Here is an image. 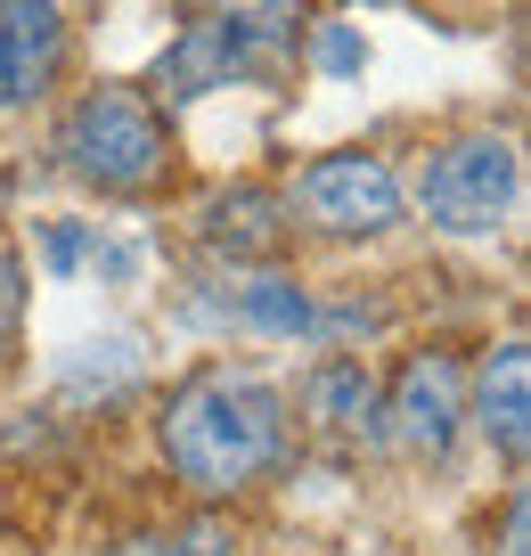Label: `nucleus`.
I'll return each mask as SVG.
<instances>
[{"label": "nucleus", "instance_id": "f257e3e1", "mask_svg": "<svg viewBox=\"0 0 531 556\" xmlns=\"http://www.w3.org/2000/svg\"><path fill=\"white\" fill-rule=\"evenodd\" d=\"M278 451H287V401L245 368H197L164 401V458L205 500L245 491L262 467H278Z\"/></svg>", "mask_w": 531, "mask_h": 556}, {"label": "nucleus", "instance_id": "f03ea898", "mask_svg": "<svg viewBox=\"0 0 531 556\" xmlns=\"http://www.w3.org/2000/svg\"><path fill=\"white\" fill-rule=\"evenodd\" d=\"M58 156H66V173H83L90 189H115V197H139L164 180L172 148H164V123H155V106L139 99V90L123 83H99L74 99L66 131H58Z\"/></svg>", "mask_w": 531, "mask_h": 556}, {"label": "nucleus", "instance_id": "7ed1b4c3", "mask_svg": "<svg viewBox=\"0 0 531 556\" xmlns=\"http://www.w3.org/2000/svg\"><path fill=\"white\" fill-rule=\"evenodd\" d=\"M515 189H523L515 139L475 131V139H450L442 156L426 164V180H417V205H426V222L450 229V238H491V229L515 213Z\"/></svg>", "mask_w": 531, "mask_h": 556}, {"label": "nucleus", "instance_id": "20e7f679", "mask_svg": "<svg viewBox=\"0 0 531 556\" xmlns=\"http://www.w3.org/2000/svg\"><path fill=\"white\" fill-rule=\"evenodd\" d=\"M294 205L319 229H336V238H377V229L401 222V180H393V164L368 156V148H336V156H319L294 180Z\"/></svg>", "mask_w": 531, "mask_h": 556}, {"label": "nucleus", "instance_id": "39448f33", "mask_svg": "<svg viewBox=\"0 0 531 556\" xmlns=\"http://www.w3.org/2000/svg\"><path fill=\"white\" fill-rule=\"evenodd\" d=\"M66 66V9L58 0H0V115L34 106Z\"/></svg>", "mask_w": 531, "mask_h": 556}, {"label": "nucleus", "instance_id": "423d86ee", "mask_svg": "<svg viewBox=\"0 0 531 556\" xmlns=\"http://www.w3.org/2000/svg\"><path fill=\"white\" fill-rule=\"evenodd\" d=\"M393 426L384 434L401 442V451H417V458H450V442H458V417H466V401H458V361L450 352H426V361H409V377H401V393H393Z\"/></svg>", "mask_w": 531, "mask_h": 556}, {"label": "nucleus", "instance_id": "0eeeda50", "mask_svg": "<svg viewBox=\"0 0 531 556\" xmlns=\"http://www.w3.org/2000/svg\"><path fill=\"white\" fill-rule=\"evenodd\" d=\"M238 74H262V58L245 50L229 25L197 17V25H180V41L164 50V66H155V90H164V99H205V90H229Z\"/></svg>", "mask_w": 531, "mask_h": 556}, {"label": "nucleus", "instance_id": "6e6552de", "mask_svg": "<svg viewBox=\"0 0 531 556\" xmlns=\"http://www.w3.org/2000/svg\"><path fill=\"white\" fill-rule=\"evenodd\" d=\"M475 426L498 458H523L531 442V352L523 344H498L475 377Z\"/></svg>", "mask_w": 531, "mask_h": 556}, {"label": "nucleus", "instance_id": "1a4fd4ad", "mask_svg": "<svg viewBox=\"0 0 531 556\" xmlns=\"http://www.w3.org/2000/svg\"><path fill=\"white\" fill-rule=\"evenodd\" d=\"M197 229H205V245L213 254H229V262H245V254H278L287 245V197H270V189H222L205 213H197Z\"/></svg>", "mask_w": 531, "mask_h": 556}, {"label": "nucleus", "instance_id": "9d476101", "mask_svg": "<svg viewBox=\"0 0 531 556\" xmlns=\"http://www.w3.org/2000/svg\"><path fill=\"white\" fill-rule=\"evenodd\" d=\"M311 417H319L327 434H361V442H377V434H384L377 377H368L361 361H327L319 377H311Z\"/></svg>", "mask_w": 531, "mask_h": 556}, {"label": "nucleus", "instance_id": "9b49d317", "mask_svg": "<svg viewBox=\"0 0 531 556\" xmlns=\"http://www.w3.org/2000/svg\"><path fill=\"white\" fill-rule=\"evenodd\" d=\"M197 17L229 25V34L245 41V50L270 66L278 50H294V34H303V17H294V0H197Z\"/></svg>", "mask_w": 531, "mask_h": 556}, {"label": "nucleus", "instance_id": "f8f14e48", "mask_svg": "<svg viewBox=\"0 0 531 556\" xmlns=\"http://www.w3.org/2000/svg\"><path fill=\"white\" fill-rule=\"evenodd\" d=\"M238 319H245V328H262V336H303L311 328V303H303L294 278L262 270V278H238Z\"/></svg>", "mask_w": 531, "mask_h": 556}, {"label": "nucleus", "instance_id": "ddd939ff", "mask_svg": "<svg viewBox=\"0 0 531 556\" xmlns=\"http://www.w3.org/2000/svg\"><path fill=\"white\" fill-rule=\"evenodd\" d=\"M99 245H106V238H90V229H74V222H50L41 254H50V270L66 278V270H83V262H99Z\"/></svg>", "mask_w": 531, "mask_h": 556}, {"label": "nucleus", "instance_id": "4468645a", "mask_svg": "<svg viewBox=\"0 0 531 556\" xmlns=\"http://www.w3.org/2000/svg\"><path fill=\"white\" fill-rule=\"evenodd\" d=\"M361 66H368L361 25H327V34H319V74H361Z\"/></svg>", "mask_w": 531, "mask_h": 556}, {"label": "nucleus", "instance_id": "2eb2a0df", "mask_svg": "<svg viewBox=\"0 0 531 556\" xmlns=\"http://www.w3.org/2000/svg\"><path fill=\"white\" fill-rule=\"evenodd\" d=\"M17 312H25V270H17V254H0V344L17 336Z\"/></svg>", "mask_w": 531, "mask_h": 556}, {"label": "nucleus", "instance_id": "dca6fc26", "mask_svg": "<svg viewBox=\"0 0 531 556\" xmlns=\"http://www.w3.org/2000/svg\"><path fill=\"white\" fill-rule=\"evenodd\" d=\"M498 556H523V491L507 500V548H498Z\"/></svg>", "mask_w": 531, "mask_h": 556}, {"label": "nucleus", "instance_id": "f3484780", "mask_svg": "<svg viewBox=\"0 0 531 556\" xmlns=\"http://www.w3.org/2000/svg\"><path fill=\"white\" fill-rule=\"evenodd\" d=\"M115 556H164V548H115Z\"/></svg>", "mask_w": 531, "mask_h": 556}, {"label": "nucleus", "instance_id": "a211bd4d", "mask_svg": "<svg viewBox=\"0 0 531 556\" xmlns=\"http://www.w3.org/2000/svg\"><path fill=\"white\" fill-rule=\"evenodd\" d=\"M361 9H384V0H361Z\"/></svg>", "mask_w": 531, "mask_h": 556}]
</instances>
